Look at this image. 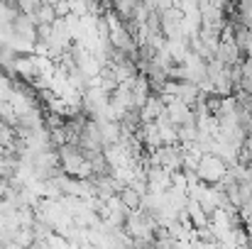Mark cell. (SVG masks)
Masks as SVG:
<instances>
[{
    "instance_id": "obj_2",
    "label": "cell",
    "mask_w": 252,
    "mask_h": 249,
    "mask_svg": "<svg viewBox=\"0 0 252 249\" xmlns=\"http://www.w3.org/2000/svg\"><path fill=\"white\" fill-rule=\"evenodd\" d=\"M245 54L233 44V39H220V44L216 47V59L220 61V64H225V66H233V64H238L240 59H243Z\"/></svg>"
},
{
    "instance_id": "obj_4",
    "label": "cell",
    "mask_w": 252,
    "mask_h": 249,
    "mask_svg": "<svg viewBox=\"0 0 252 249\" xmlns=\"http://www.w3.org/2000/svg\"><path fill=\"white\" fill-rule=\"evenodd\" d=\"M52 5H54L57 17H66L69 12H74V0H57V2H52Z\"/></svg>"
},
{
    "instance_id": "obj_1",
    "label": "cell",
    "mask_w": 252,
    "mask_h": 249,
    "mask_svg": "<svg viewBox=\"0 0 252 249\" xmlns=\"http://www.w3.org/2000/svg\"><path fill=\"white\" fill-rule=\"evenodd\" d=\"M228 171V164L223 159H218L216 154H201L198 166H196V176L203 183H218Z\"/></svg>"
},
{
    "instance_id": "obj_3",
    "label": "cell",
    "mask_w": 252,
    "mask_h": 249,
    "mask_svg": "<svg viewBox=\"0 0 252 249\" xmlns=\"http://www.w3.org/2000/svg\"><path fill=\"white\" fill-rule=\"evenodd\" d=\"M230 39H233V44L245 54V52L252 47V27L240 25V22H238V25H233V37H230Z\"/></svg>"
}]
</instances>
